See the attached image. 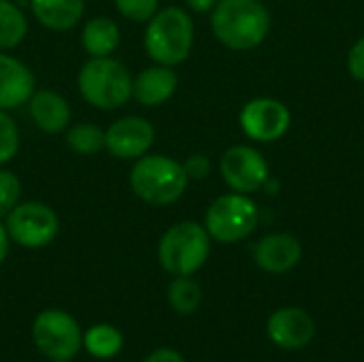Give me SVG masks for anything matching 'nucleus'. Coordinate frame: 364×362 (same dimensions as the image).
I'll list each match as a JSON object with an SVG mask.
<instances>
[{
	"label": "nucleus",
	"instance_id": "c85d7f7f",
	"mask_svg": "<svg viewBox=\"0 0 364 362\" xmlns=\"http://www.w3.org/2000/svg\"><path fill=\"white\" fill-rule=\"evenodd\" d=\"M188 6L196 13H207V11H213V6L220 2V0H186Z\"/></svg>",
	"mask_w": 364,
	"mask_h": 362
},
{
	"label": "nucleus",
	"instance_id": "f257e3e1",
	"mask_svg": "<svg viewBox=\"0 0 364 362\" xmlns=\"http://www.w3.org/2000/svg\"><path fill=\"white\" fill-rule=\"evenodd\" d=\"M211 30L228 49L247 51L267 38L271 15L260 0H220L211 13Z\"/></svg>",
	"mask_w": 364,
	"mask_h": 362
},
{
	"label": "nucleus",
	"instance_id": "ddd939ff",
	"mask_svg": "<svg viewBox=\"0 0 364 362\" xmlns=\"http://www.w3.org/2000/svg\"><path fill=\"white\" fill-rule=\"evenodd\" d=\"M303 256L301 241L290 233H273L262 237L254 247V260L264 273L282 275L292 271Z\"/></svg>",
	"mask_w": 364,
	"mask_h": 362
},
{
	"label": "nucleus",
	"instance_id": "4be33fe9",
	"mask_svg": "<svg viewBox=\"0 0 364 362\" xmlns=\"http://www.w3.org/2000/svg\"><path fill=\"white\" fill-rule=\"evenodd\" d=\"M105 130L94 124H75L66 130V145L81 156H96L105 149Z\"/></svg>",
	"mask_w": 364,
	"mask_h": 362
},
{
	"label": "nucleus",
	"instance_id": "f8f14e48",
	"mask_svg": "<svg viewBox=\"0 0 364 362\" xmlns=\"http://www.w3.org/2000/svg\"><path fill=\"white\" fill-rule=\"evenodd\" d=\"M267 333L275 346L284 350H301L316 337V322L305 309L284 307L269 318Z\"/></svg>",
	"mask_w": 364,
	"mask_h": 362
},
{
	"label": "nucleus",
	"instance_id": "cd10ccee",
	"mask_svg": "<svg viewBox=\"0 0 364 362\" xmlns=\"http://www.w3.org/2000/svg\"><path fill=\"white\" fill-rule=\"evenodd\" d=\"M143 362H186L183 356L173 350V348H160V350H154L147 358Z\"/></svg>",
	"mask_w": 364,
	"mask_h": 362
},
{
	"label": "nucleus",
	"instance_id": "393cba45",
	"mask_svg": "<svg viewBox=\"0 0 364 362\" xmlns=\"http://www.w3.org/2000/svg\"><path fill=\"white\" fill-rule=\"evenodd\" d=\"M19 149V132L15 122L0 109V164L9 162Z\"/></svg>",
	"mask_w": 364,
	"mask_h": 362
},
{
	"label": "nucleus",
	"instance_id": "aec40b11",
	"mask_svg": "<svg viewBox=\"0 0 364 362\" xmlns=\"http://www.w3.org/2000/svg\"><path fill=\"white\" fill-rule=\"evenodd\" d=\"M28 34V19L17 4L0 0V51L17 47Z\"/></svg>",
	"mask_w": 364,
	"mask_h": 362
},
{
	"label": "nucleus",
	"instance_id": "1a4fd4ad",
	"mask_svg": "<svg viewBox=\"0 0 364 362\" xmlns=\"http://www.w3.org/2000/svg\"><path fill=\"white\" fill-rule=\"evenodd\" d=\"M220 173L226 186L239 194H254L269 181V164L264 156L250 145H235L224 151Z\"/></svg>",
	"mask_w": 364,
	"mask_h": 362
},
{
	"label": "nucleus",
	"instance_id": "6e6552de",
	"mask_svg": "<svg viewBox=\"0 0 364 362\" xmlns=\"http://www.w3.org/2000/svg\"><path fill=\"white\" fill-rule=\"evenodd\" d=\"M4 228L9 233V239L17 245L28 250H41L55 239L60 230V220L49 205L28 201L17 203L9 211V215L4 218Z\"/></svg>",
	"mask_w": 364,
	"mask_h": 362
},
{
	"label": "nucleus",
	"instance_id": "9d476101",
	"mask_svg": "<svg viewBox=\"0 0 364 362\" xmlns=\"http://www.w3.org/2000/svg\"><path fill=\"white\" fill-rule=\"evenodd\" d=\"M239 122H241L243 132L250 139L258 143H273L288 132L292 115H290V109L282 100L260 96V98L250 100L241 109Z\"/></svg>",
	"mask_w": 364,
	"mask_h": 362
},
{
	"label": "nucleus",
	"instance_id": "423d86ee",
	"mask_svg": "<svg viewBox=\"0 0 364 362\" xmlns=\"http://www.w3.org/2000/svg\"><path fill=\"white\" fill-rule=\"evenodd\" d=\"M258 207L247 194H224L205 213V228L218 243H239L258 226Z\"/></svg>",
	"mask_w": 364,
	"mask_h": 362
},
{
	"label": "nucleus",
	"instance_id": "5701e85b",
	"mask_svg": "<svg viewBox=\"0 0 364 362\" xmlns=\"http://www.w3.org/2000/svg\"><path fill=\"white\" fill-rule=\"evenodd\" d=\"M160 0H115V9L130 21L143 23L158 13Z\"/></svg>",
	"mask_w": 364,
	"mask_h": 362
},
{
	"label": "nucleus",
	"instance_id": "7ed1b4c3",
	"mask_svg": "<svg viewBox=\"0 0 364 362\" xmlns=\"http://www.w3.org/2000/svg\"><path fill=\"white\" fill-rule=\"evenodd\" d=\"M194 43L192 17L179 6H166L158 11L145 30V51L156 64L177 66L181 64Z\"/></svg>",
	"mask_w": 364,
	"mask_h": 362
},
{
	"label": "nucleus",
	"instance_id": "2eb2a0df",
	"mask_svg": "<svg viewBox=\"0 0 364 362\" xmlns=\"http://www.w3.org/2000/svg\"><path fill=\"white\" fill-rule=\"evenodd\" d=\"M179 85V77L173 66L156 64L143 68L132 79V98L143 107H158L166 102Z\"/></svg>",
	"mask_w": 364,
	"mask_h": 362
},
{
	"label": "nucleus",
	"instance_id": "dca6fc26",
	"mask_svg": "<svg viewBox=\"0 0 364 362\" xmlns=\"http://www.w3.org/2000/svg\"><path fill=\"white\" fill-rule=\"evenodd\" d=\"M30 105V115L34 124L47 132V134H58L68 128L70 122V107L68 102L51 90H38L32 94L28 100Z\"/></svg>",
	"mask_w": 364,
	"mask_h": 362
},
{
	"label": "nucleus",
	"instance_id": "0eeeda50",
	"mask_svg": "<svg viewBox=\"0 0 364 362\" xmlns=\"http://www.w3.org/2000/svg\"><path fill=\"white\" fill-rule=\"evenodd\" d=\"M32 341L51 362L73 361L83 348V333L77 320L62 309H45L34 318Z\"/></svg>",
	"mask_w": 364,
	"mask_h": 362
},
{
	"label": "nucleus",
	"instance_id": "c756f323",
	"mask_svg": "<svg viewBox=\"0 0 364 362\" xmlns=\"http://www.w3.org/2000/svg\"><path fill=\"white\" fill-rule=\"evenodd\" d=\"M9 233H6V228H4V224L0 222V265L4 262V258H6V254H9Z\"/></svg>",
	"mask_w": 364,
	"mask_h": 362
},
{
	"label": "nucleus",
	"instance_id": "f03ea898",
	"mask_svg": "<svg viewBox=\"0 0 364 362\" xmlns=\"http://www.w3.org/2000/svg\"><path fill=\"white\" fill-rule=\"evenodd\" d=\"M188 181L190 179L183 171V164L162 154L141 156L130 171L132 192L143 203L156 207L179 201L188 188Z\"/></svg>",
	"mask_w": 364,
	"mask_h": 362
},
{
	"label": "nucleus",
	"instance_id": "bb28decb",
	"mask_svg": "<svg viewBox=\"0 0 364 362\" xmlns=\"http://www.w3.org/2000/svg\"><path fill=\"white\" fill-rule=\"evenodd\" d=\"M209 169H211V162L203 154H192L183 162V171H186L188 179H205L209 175Z\"/></svg>",
	"mask_w": 364,
	"mask_h": 362
},
{
	"label": "nucleus",
	"instance_id": "b1692460",
	"mask_svg": "<svg viewBox=\"0 0 364 362\" xmlns=\"http://www.w3.org/2000/svg\"><path fill=\"white\" fill-rule=\"evenodd\" d=\"M21 183L15 173L0 169V220L9 215V211L19 203Z\"/></svg>",
	"mask_w": 364,
	"mask_h": 362
},
{
	"label": "nucleus",
	"instance_id": "4468645a",
	"mask_svg": "<svg viewBox=\"0 0 364 362\" xmlns=\"http://www.w3.org/2000/svg\"><path fill=\"white\" fill-rule=\"evenodd\" d=\"M34 73L13 55L0 53V109H17L34 94Z\"/></svg>",
	"mask_w": 364,
	"mask_h": 362
},
{
	"label": "nucleus",
	"instance_id": "a211bd4d",
	"mask_svg": "<svg viewBox=\"0 0 364 362\" xmlns=\"http://www.w3.org/2000/svg\"><path fill=\"white\" fill-rule=\"evenodd\" d=\"M81 45L90 58H109L119 47V26L109 17H94L83 26Z\"/></svg>",
	"mask_w": 364,
	"mask_h": 362
},
{
	"label": "nucleus",
	"instance_id": "20e7f679",
	"mask_svg": "<svg viewBox=\"0 0 364 362\" xmlns=\"http://www.w3.org/2000/svg\"><path fill=\"white\" fill-rule=\"evenodd\" d=\"M77 85L85 102L105 111L119 109L132 98V75L111 55L90 58L79 70Z\"/></svg>",
	"mask_w": 364,
	"mask_h": 362
},
{
	"label": "nucleus",
	"instance_id": "9b49d317",
	"mask_svg": "<svg viewBox=\"0 0 364 362\" xmlns=\"http://www.w3.org/2000/svg\"><path fill=\"white\" fill-rule=\"evenodd\" d=\"M105 149L119 160H139L149 151L156 139L154 126L145 117L128 115L109 126L105 132Z\"/></svg>",
	"mask_w": 364,
	"mask_h": 362
},
{
	"label": "nucleus",
	"instance_id": "6ab92c4d",
	"mask_svg": "<svg viewBox=\"0 0 364 362\" xmlns=\"http://www.w3.org/2000/svg\"><path fill=\"white\" fill-rule=\"evenodd\" d=\"M83 348L90 356L98 361H111L115 358L124 348V337L119 329L111 324H94L83 333Z\"/></svg>",
	"mask_w": 364,
	"mask_h": 362
},
{
	"label": "nucleus",
	"instance_id": "39448f33",
	"mask_svg": "<svg viewBox=\"0 0 364 362\" xmlns=\"http://www.w3.org/2000/svg\"><path fill=\"white\" fill-rule=\"evenodd\" d=\"M211 252V237L198 222H177L158 243V260L162 269L175 277L194 275L205 267Z\"/></svg>",
	"mask_w": 364,
	"mask_h": 362
},
{
	"label": "nucleus",
	"instance_id": "7c9ffc66",
	"mask_svg": "<svg viewBox=\"0 0 364 362\" xmlns=\"http://www.w3.org/2000/svg\"><path fill=\"white\" fill-rule=\"evenodd\" d=\"M64 362H70V361H64Z\"/></svg>",
	"mask_w": 364,
	"mask_h": 362
},
{
	"label": "nucleus",
	"instance_id": "a878e982",
	"mask_svg": "<svg viewBox=\"0 0 364 362\" xmlns=\"http://www.w3.org/2000/svg\"><path fill=\"white\" fill-rule=\"evenodd\" d=\"M348 70L350 75L356 79V81H363L364 83V36H360L354 47L350 49V55H348Z\"/></svg>",
	"mask_w": 364,
	"mask_h": 362
},
{
	"label": "nucleus",
	"instance_id": "412c9836",
	"mask_svg": "<svg viewBox=\"0 0 364 362\" xmlns=\"http://www.w3.org/2000/svg\"><path fill=\"white\" fill-rule=\"evenodd\" d=\"M168 305L181 314V316H190L200 307L203 301V292L200 286L192 280V275H183V277H175L173 284L168 286Z\"/></svg>",
	"mask_w": 364,
	"mask_h": 362
},
{
	"label": "nucleus",
	"instance_id": "f3484780",
	"mask_svg": "<svg viewBox=\"0 0 364 362\" xmlns=\"http://www.w3.org/2000/svg\"><path fill=\"white\" fill-rule=\"evenodd\" d=\"M32 13L49 30H68L79 23L85 13L83 0H30Z\"/></svg>",
	"mask_w": 364,
	"mask_h": 362
}]
</instances>
